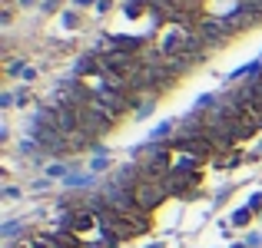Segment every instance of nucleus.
Listing matches in <instances>:
<instances>
[{"label":"nucleus","mask_w":262,"mask_h":248,"mask_svg":"<svg viewBox=\"0 0 262 248\" xmlns=\"http://www.w3.org/2000/svg\"><path fill=\"white\" fill-rule=\"evenodd\" d=\"M133 195H136V205L149 215L153 209H160V205L169 199V189H166V182H149V179H143V182L133 189Z\"/></svg>","instance_id":"f257e3e1"},{"label":"nucleus","mask_w":262,"mask_h":248,"mask_svg":"<svg viewBox=\"0 0 262 248\" xmlns=\"http://www.w3.org/2000/svg\"><path fill=\"white\" fill-rule=\"evenodd\" d=\"M67 189H93L96 185V176L93 172H70V176L63 179Z\"/></svg>","instance_id":"f03ea898"},{"label":"nucleus","mask_w":262,"mask_h":248,"mask_svg":"<svg viewBox=\"0 0 262 248\" xmlns=\"http://www.w3.org/2000/svg\"><path fill=\"white\" fill-rule=\"evenodd\" d=\"M252 218H256V212H252L249 205H243V209H236V212L229 215V225H232V229H246Z\"/></svg>","instance_id":"7ed1b4c3"},{"label":"nucleus","mask_w":262,"mask_h":248,"mask_svg":"<svg viewBox=\"0 0 262 248\" xmlns=\"http://www.w3.org/2000/svg\"><path fill=\"white\" fill-rule=\"evenodd\" d=\"M20 232L27 235V222H20V218H10V222H4V225H0V235H4L7 242H13V238H17Z\"/></svg>","instance_id":"20e7f679"},{"label":"nucleus","mask_w":262,"mask_h":248,"mask_svg":"<svg viewBox=\"0 0 262 248\" xmlns=\"http://www.w3.org/2000/svg\"><path fill=\"white\" fill-rule=\"evenodd\" d=\"M67 176H70V165H67V162L47 165V179H50V182H53V179H67Z\"/></svg>","instance_id":"39448f33"},{"label":"nucleus","mask_w":262,"mask_h":248,"mask_svg":"<svg viewBox=\"0 0 262 248\" xmlns=\"http://www.w3.org/2000/svg\"><path fill=\"white\" fill-rule=\"evenodd\" d=\"M110 156H93V162H90V172H93V176H103V172H110Z\"/></svg>","instance_id":"423d86ee"},{"label":"nucleus","mask_w":262,"mask_h":248,"mask_svg":"<svg viewBox=\"0 0 262 248\" xmlns=\"http://www.w3.org/2000/svg\"><path fill=\"white\" fill-rule=\"evenodd\" d=\"M60 17H63V27H67V30H77V27H80V13L77 10H63Z\"/></svg>","instance_id":"0eeeda50"},{"label":"nucleus","mask_w":262,"mask_h":248,"mask_svg":"<svg viewBox=\"0 0 262 248\" xmlns=\"http://www.w3.org/2000/svg\"><path fill=\"white\" fill-rule=\"evenodd\" d=\"M24 70H27L24 60H13V63H7V77H24Z\"/></svg>","instance_id":"6e6552de"},{"label":"nucleus","mask_w":262,"mask_h":248,"mask_svg":"<svg viewBox=\"0 0 262 248\" xmlns=\"http://www.w3.org/2000/svg\"><path fill=\"white\" fill-rule=\"evenodd\" d=\"M246 205H249V209L256 212V215H262V192H252V195H249V202H246Z\"/></svg>","instance_id":"1a4fd4ad"},{"label":"nucleus","mask_w":262,"mask_h":248,"mask_svg":"<svg viewBox=\"0 0 262 248\" xmlns=\"http://www.w3.org/2000/svg\"><path fill=\"white\" fill-rule=\"evenodd\" d=\"M0 199H4V202H13V199H20V189L17 185H7V189L0 192Z\"/></svg>","instance_id":"9d476101"},{"label":"nucleus","mask_w":262,"mask_h":248,"mask_svg":"<svg viewBox=\"0 0 262 248\" xmlns=\"http://www.w3.org/2000/svg\"><path fill=\"white\" fill-rule=\"evenodd\" d=\"M27 103H30V89L20 86V89H17V106H27Z\"/></svg>","instance_id":"9b49d317"},{"label":"nucleus","mask_w":262,"mask_h":248,"mask_svg":"<svg viewBox=\"0 0 262 248\" xmlns=\"http://www.w3.org/2000/svg\"><path fill=\"white\" fill-rule=\"evenodd\" d=\"M229 192H232V189H219V192H216V199H212V209H219V205L229 199Z\"/></svg>","instance_id":"f8f14e48"},{"label":"nucleus","mask_w":262,"mask_h":248,"mask_svg":"<svg viewBox=\"0 0 262 248\" xmlns=\"http://www.w3.org/2000/svg\"><path fill=\"white\" fill-rule=\"evenodd\" d=\"M246 245H249V248H259L262 245V235H259V232H249V235H246Z\"/></svg>","instance_id":"ddd939ff"},{"label":"nucleus","mask_w":262,"mask_h":248,"mask_svg":"<svg viewBox=\"0 0 262 248\" xmlns=\"http://www.w3.org/2000/svg\"><path fill=\"white\" fill-rule=\"evenodd\" d=\"M47 185H50V179H37V182H33V185H30V192H43V189H47Z\"/></svg>","instance_id":"4468645a"},{"label":"nucleus","mask_w":262,"mask_h":248,"mask_svg":"<svg viewBox=\"0 0 262 248\" xmlns=\"http://www.w3.org/2000/svg\"><path fill=\"white\" fill-rule=\"evenodd\" d=\"M20 80H24V83H33V80H37V70H33V66H27V70H24V77H20Z\"/></svg>","instance_id":"2eb2a0df"},{"label":"nucleus","mask_w":262,"mask_h":248,"mask_svg":"<svg viewBox=\"0 0 262 248\" xmlns=\"http://www.w3.org/2000/svg\"><path fill=\"white\" fill-rule=\"evenodd\" d=\"M110 7H113V0H100V4H96V10H100V13H106Z\"/></svg>","instance_id":"dca6fc26"},{"label":"nucleus","mask_w":262,"mask_h":248,"mask_svg":"<svg viewBox=\"0 0 262 248\" xmlns=\"http://www.w3.org/2000/svg\"><path fill=\"white\" fill-rule=\"evenodd\" d=\"M77 7H90V4H100V0H73Z\"/></svg>","instance_id":"f3484780"},{"label":"nucleus","mask_w":262,"mask_h":248,"mask_svg":"<svg viewBox=\"0 0 262 248\" xmlns=\"http://www.w3.org/2000/svg\"><path fill=\"white\" fill-rule=\"evenodd\" d=\"M143 248H166L163 242H153V245H143Z\"/></svg>","instance_id":"a211bd4d"},{"label":"nucleus","mask_w":262,"mask_h":248,"mask_svg":"<svg viewBox=\"0 0 262 248\" xmlns=\"http://www.w3.org/2000/svg\"><path fill=\"white\" fill-rule=\"evenodd\" d=\"M229 248H249V245H246V242H236V245H229Z\"/></svg>","instance_id":"6ab92c4d"},{"label":"nucleus","mask_w":262,"mask_h":248,"mask_svg":"<svg viewBox=\"0 0 262 248\" xmlns=\"http://www.w3.org/2000/svg\"><path fill=\"white\" fill-rule=\"evenodd\" d=\"M259 153H262V142H259Z\"/></svg>","instance_id":"aec40b11"}]
</instances>
